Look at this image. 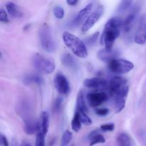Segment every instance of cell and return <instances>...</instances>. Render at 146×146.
I'll list each match as a JSON object with an SVG mask.
<instances>
[{
  "instance_id": "d4e9b609",
  "label": "cell",
  "mask_w": 146,
  "mask_h": 146,
  "mask_svg": "<svg viewBox=\"0 0 146 146\" xmlns=\"http://www.w3.org/2000/svg\"><path fill=\"white\" fill-rule=\"evenodd\" d=\"M72 137L73 134L71 131H66L64 133V134H63L62 138H61V145H60V146H68V144L71 141V140H72Z\"/></svg>"
},
{
  "instance_id": "e0dca14e",
  "label": "cell",
  "mask_w": 146,
  "mask_h": 146,
  "mask_svg": "<svg viewBox=\"0 0 146 146\" xmlns=\"http://www.w3.org/2000/svg\"><path fill=\"white\" fill-rule=\"evenodd\" d=\"M6 9L9 14L14 18H21L24 16L22 11L13 2H8L6 4Z\"/></svg>"
},
{
  "instance_id": "cb8c5ba5",
  "label": "cell",
  "mask_w": 146,
  "mask_h": 146,
  "mask_svg": "<svg viewBox=\"0 0 146 146\" xmlns=\"http://www.w3.org/2000/svg\"><path fill=\"white\" fill-rule=\"evenodd\" d=\"M114 106L115 112L120 113L124 109L125 106V99L123 98H114Z\"/></svg>"
},
{
  "instance_id": "8fae6325",
  "label": "cell",
  "mask_w": 146,
  "mask_h": 146,
  "mask_svg": "<svg viewBox=\"0 0 146 146\" xmlns=\"http://www.w3.org/2000/svg\"><path fill=\"white\" fill-rule=\"evenodd\" d=\"M94 3H90L88 5L86 6L84 9L81 10L77 14L75 20H74V24L76 25H79L80 24L84 22L86 20V19L89 17L90 14H91V11L94 10Z\"/></svg>"
},
{
  "instance_id": "4316f807",
  "label": "cell",
  "mask_w": 146,
  "mask_h": 146,
  "mask_svg": "<svg viewBox=\"0 0 146 146\" xmlns=\"http://www.w3.org/2000/svg\"><path fill=\"white\" fill-rule=\"evenodd\" d=\"M76 111L78 112V115H79V118L80 120H81V123L84 124L86 125H90L92 124V121H91V118L88 117V115L86 113L81 111H78V110Z\"/></svg>"
},
{
  "instance_id": "ba28073f",
  "label": "cell",
  "mask_w": 146,
  "mask_h": 146,
  "mask_svg": "<svg viewBox=\"0 0 146 146\" xmlns=\"http://www.w3.org/2000/svg\"><path fill=\"white\" fill-rule=\"evenodd\" d=\"M134 41L139 45H144L146 43V14H143L140 19L134 35Z\"/></svg>"
},
{
  "instance_id": "277c9868",
  "label": "cell",
  "mask_w": 146,
  "mask_h": 146,
  "mask_svg": "<svg viewBox=\"0 0 146 146\" xmlns=\"http://www.w3.org/2000/svg\"><path fill=\"white\" fill-rule=\"evenodd\" d=\"M40 44L43 49L48 53H53L56 49V44L52 36L50 27L47 24H43L38 30Z\"/></svg>"
},
{
  "instance_id": "e575fe53",
  "label": "cell",
  "mask_w": 146,
  "mask_h": 146,
  "mask_svg": "<svg viewBox=\"0 0 146 146\" xmlns=\"http://www.w3.org/2000/svg\"><path fill=\"white\" fill-rule=\"evenodd\" d=\"M1 144L3 146H9V141L7 140V137L4 135L1 134Z\"/></svg>"
},
{
  "instance_id": "f546056e",
  "label": "cell",
  "mask_w": 146,
  "mask_h": 146,
  "mask_svg": "<svg viewBox=\"0 0 146 146\" xmlns=\"http://www.w3.org/2000/svg\"><path fill=\"white\" fill-rule=\"evenodd\" d=\"M99 36V32H96L93 34L91 36L88 37L86 39V43L88 44V45H93L94 44H95L96 40L98 39V37Z\"/></svg>"
},
{
  "instance_id": "30bf717a",
  "label": "cell",
  "mask_w": 146,
  "mask_h": 146,
  "mask_svg": "<svg viewBox=\"0 0 146 146\" xmlns=\"http://www.w3.org/2000/svg\"><path fill=\"white\" fill-rule=\"evenodd\" d=\"M54 85L59 94L66 95L70 91L69 82L62 74H57L54 78Z\"/></svg>"
},
{
  "instance_id": "ffe728a7",
  "label": "cell",
  "mask_w": 146,
  "mask_h": 146,
  "mask_svg": "<svg viewBox=\"0 0 146 146\" xmlns=\"http://www.w3.org/2000/svg\"><path fill=\"white\" fill-rule=\"evenodd\" d=\"M77 110L78 111H83V112L86 113L88 112V108L86 106V104L85 98H84V93L83 91H79L78 92V96H77Z\"/></svg>"
},
{
  "instance_id": "5bb4252c",
  "label": "cell",
  "mask_w": 146,
  "mask_h": 146,
  "mask_svg": "<svg viewBox=\"0 0 146 146\" xmlns=\"http://www.w3.org/2000/svg\"><path fill=\"white\" fill-rule=\"evenodd\" d=\"M84 85L86 87L94 89H101L106 86L107 82L105 79L99 78H87L84 81Z\"/></svg>"
},
{
  "instance_id": "484cf974",
  "label": "cell",
  "mask_w": 146,
  "mask_h": 146,
  "mask_svg": "<svg viewBox=\"0 0 146 146\" xmlns=\"http://www.w3.org/2000/svg\"><path fill=\"white\" fill-rule=\"evenodd\" d=\"M132 3L133 1L131 0H124V1H121L117 8V11L119 13H124L130 8Z\"/></svg>"
},
{
  "instance_id": "44dd1931",
  "label": "cell",
  "mask_w": 146,
  "mask_h": 146,
  "mask_svg": "<svg viewBox=\"0 0 146 146\" xmlns=\"http://www.w3.org/2000/svg\"><path fill=\"white\" fill-rule=\"evenodd\" d=\"M117 143L119 146L131 145V138L126 133H120L117 137Z\"/></svg>"
},
{
  "instance_id": "1f68e13d",
  "label": "cell",
  "mask_w": 146,
  "mask_h": 146,
  "mask_svg": "<svg viewBox=\"0 0 146 146\" xmlns=\"http://www.w3.org/2000/svg\"><path fill=\"white\" fill-rule=\"evenodd\" d=\"M115 128V125L113 123H106L101 125L100 129L104 132H108V131H113Z\"/></svg>"
},
{
  "instance_id": "d6a6232c",
  "label": "cell",
  "mask_w": 146,
  "mask_h": 146,
  "mask_svg": "<svg viewBox=\"0 0 146 146\" xmlns=\"http://www.w3.org/2000/svg\"><path fill=\"white\" fill-rule=\"evenodd\" d=\"M0 21L3 23L9 22V19L7 14L3 9H1V10H0Z\"/></svg>"
},
{
  "instance_id": "8992f818",
  "label": "cell",
  "mask_w": 146,
  "mask_h": 146,
  "mask_svg": "<svg viewBox=\"0 0 146 146\" xmlns=\"http://www.w3.org/2000/svg\"><path fill=\"white\" fill-rule=\"evenodd\" d=\"M108 68L114 74H123L132 71L134 68V64L128 60L115 58L108 63Z\"/></svg>"
},
{
  "instance_id": "5b68a950",
  "label": "cell",
  "mask_w": 146,
  "mask_h": 146,
  "mask_svg": "<svg viewBox=\"0 0 146 146\" xmlns=\"http://www.w3.org/2000/svg\"><path fill=\"white\" fill-rule=\"evenodd\" d=\"M32 64L38 72L44 74H51L56 68L55 63L52 59L39 54H34L32 58Z\"/></svg>"
},
{
  "instance_id": "3957f363",
  "label": "cell",
  "mask_w": 146,
  "mask_h": 146,
  "mask_svg": "<svg viewBox=\"0 0 146 146\" xmlns=\"http://www.w3.org/2000/svg\"><path fill=\"white\" fill-rule=\"evenodd\" d=\"M110 93L114 98H123L127 96L129 91L128 81L121 76H115L110 81Z\"/></svg>"
},
{
  "instance_id": "f1b7e54d",
  "label": "cell",
  "mask_w": 146,
  "mask_h": 146,
  "mask_svg": "<svg viewBox=\"0 0 146 146\" xmlns=\"http://www.w3.org/2000/svg\"><path fill=\"white\" fill-rule=\"evenodd\" d=\"M35 146H45V135L38 133L36 138Z\"/></svg>"
},
{
  "instance_id": "9a60e30c",
  "label": "cell",
  "mask_w": 146,
  "mask_h": 146,
  "mask_svg": "<svg viewBox=\"0 0 146 146\" xmlns=\"http://www.w3.org/2000/svg\"><path fill=\"white\" fill-rule=\"evenodd\" d=\"M24 131L28 135H32L36 131H38V123L32 117L26 118L24 119Z\"/></svg>"
},
{
  "instance_id": "d590c367",
  "label": "cell",
  "mask_w": 146,
  "mask_h": 146,
  "mask_svg": "<svg viewBox=\"0 0 146 146\" xmlns=\"http://www.w3.org/2000/svg\"><path fill=\"white\" fill-rule=\"evenodd\" d=\"M78 1L77 0H67L66 3L70 6H76L78 4Z\"/></svg>"
},
{
  "instance_id": "52a82bcc",
  "label": "cell",
  "mask_w": 146,
  "mask_h": 146,
  "mask_svg": "<svg viewBox=\"0 0 146 146\" xmlns=\"http://www.w3.org/2000/svg\"><path fill=\"white\" fill-rule=\"evenodd\" d=\"M104 7L102 5H99L95 10H94L92 13L89 15V17L86 19V20L83 24L82 28H81L83 32L86 33L89 31L95 25L96 23L99 20V19L104 14Z\"/></svg>"
},
{
  "instance_id": "7a4b0ae2",
  "label": "cell",
  "mask_w": 146,
  "mask_h": 146,
  "mask_svg": "<svg viewBox=\"0 0 146 146\" xmlns=\"http://www.w3.org/2000/svg\"><path fill=\"white\" fill-rule=\"evenodd\" d=\"M62 38L65 45L74 55L81 58H85L88 56V53L86 44L78 36L65 31L63 34Z\"/></svg>"
},
{
  "instance_id": "7c38bea8",
  "label": "cell",
  "mask_w": 146,
  "mask_h": 146,
  "mask_svg": "<svg viewBox=\"0 0 146 146\" xmlns=\"http://www.w3.org/2000/svg\"><path fill=\"white\" fill-rule=\"evenodd\" d=\"M38 133L46 135L49 128V115L46 111H42L38 122Z\"/></svg>"
},
{
  "instance_id": "7402d4cb",
  "label": "cell",
  "mask_w": 146,
  "mask_h": 146,
  "mask_svg": "<svg viewBox=\"0 0 146 146\" xmlns=\"http://www.w3.org/2000/svg\"><path fill=\"white\" fill-rule=\"evenodd\" d=\"M24 81L27 83V84L34 83V84H38V85H41L44 83L43 78L40 76L36 75V74H31V75L27 76L25 78H24Z\"/></svg>"
},
{
  "instance_id": "d6986e66",
  "label": "cell",
  "mask_w": 146,
  "mask_h": 146,
  "mask_svg": "<svg viewBox=\"0 0 146 146\" xmlns=\"http://www.w3.org/2000/svg\"><path fill=\"white\" fill-rule=\"evenodd\" d=\"M61 61L65 66L68 68H71V69H76L78 66L77 61L69 54H64L61 57Z\"/></svg>"
},
{
  "instance_id": "83f0119b",
  "label": "cell",
  "mask_w": 146,
  "mask_h": 146,
  "mask_svg": "<svg viewBox=\"0 0 146 146\" xmlns=\"http://www.w3.org/2000/svg\"><path fill=\"white\" fill-rule=\"evenodd\" d=\"M54 14L56 18L58 19H61L64 17V10L60 6H56L54 9Z\"/></svg>"
},
{
  "instance_id": "603a6c76",
  "label": "cell",
  "mask_w": 146,
  "mask_h": 146,
  "mask_svg": "<svg viewBox=\"0 0 146 146\" xmlns=\"http://www.w3.org/2000/svg\"><path fill=\"white\" fill-rule=\"evenodd\" d=\"M71 128L75 132H78L81 128V122L77 111H76L72 121H71Z\"/></svg>"
},
{
  "instance_id": "4dcf8cb0",
  "label": "cell",
  "mask_w": 146,
  "mask_h": 146,
  "mask_svg": "<svg viewBox=\"0 0 146 146\" xmlns=\"http://www.w3.org/2000/svg\"><path fill=\"white\" fill-rule=\"evenodd\" d=\"M62 102L63 99L61 97H58V98L55 100V102H54V110L56 112H58V111L61 110Z\"/></svg>"
},
{
  "instance_id": "836d02e7",
  "label": "cell",
  "mask_w": 146,
  "mask_h": 146,
  "mask_svg": "<svg viewBox=\"0 0 146 146\" xmlns=\"http://www.w3.org/2000/svg\"><path fill=\"white\" fill-rule=\"evenodd\" d=\"M96 115H100V116H105V115H108V112H109V110L108 108H97L95 111Z\"/></svg>"
},
{
  "instance_id": "4fadbf2b",
  "label": "cell",
  "mask_w": 146,
  "mask_h": 146,
  "mask_svg": "<svg viewBox=\"0 0 146 146\" xmlns=\"http://www.w3.org/2000/svg\"><path fill=\"white\" fill-rule=\"evenodd\" d=\"M119 55V52L117 50H108L106 48L101 49L98 53V58L101 61L109 63L112 60L115 59Z\"/></svg>"
},
{
  "instance_id": "8d00e7d4",
  "label": "cell",
  "mask_w": 146,
  "mask_h": 146,
  "mask_svg": "<svg viewBox=\"0 0 146 146\" xmlns=\"http://www.w3.org/2000/svg\"><path fill=\"white\" fill-rule=\"evenodd\" d=\"M19 146H31V143L28 142H23Z\"/></svg>"
},
{
  "instance_id": "9c48e42d",
  "label": "cell",
  "mask_w": 146,
  "mask_h": 146,
  "mask_svg": "<svg viewBox=\"0 0 146 146\" xmlns=\"http://www.w3.org/2000/svg\"><path fill=\"white\" fill-rule=\"evenodd\" d=\"M86 98L88 104L93 108H96L106 102L108 100V96L106 93L103 91H95L88 93Z\"/></svg>"
},
{
  "instance_id": "74e56055",
  "label": "cell",
  "mask_w": 146,
  "mask_h": 146,
  "mask_svg": "<svg viewBox=\"0 0 146 146\" xmlns=\"http://www.w3.org/2000/svg\"><path fill=\"white\" fill-rule=\"evenodd\" d=\"M71 146H74V144H73V145H71Z\"/></svg>"
},
{
  "instance_id": "ac0fdd59",
  "label": "cell",
  "mask_w": 146,
  "mask_h": 146,
  "mask_svg": "<svg viewBox=\"0 0 146 146\" xmlns=\"http://www.w3.org/2000/svg\"><path fill=\"white\" fill-rule=\"evenodd\" d=\"M88 138L90 140L89 146H94L96 144L105 143L106 139L101 134L98 133V131H94L89 134Z\"/></svg>"
},
{
  "instance_id": "2e32d148",
  "label": "cell",
  "mask_w": 146,
  "mask_h": 146,
  "mask_svg": "<svg viewBox=\"0 0 146 146\" xmlns=\"http://www.w3.org/2000/svg\"><path fill=\"white\" fill-rule=\"evenodd\" d=\"M138 9H134L125 18V19L123 21V29L125 33H128L131 29L132 24L135 20L136 14L138 13Z\"/></svg>"
},
{
  "instance_id": "6da1fadb",
  "label": "cell",
  "mask_w": 146,
  "mask_h": 146,
  "mask_svg": "<svg viewBox=\"0 0 146 146\" xmlns=\"http://www.w3.org/2000/svg\"><path fill=\"white\" fill-rule=\"evenodd\" d=\"M123 21L117 17H112L107 21L100 40L101 45H105L106 49H113L114 42L120 35V29L123 27Z\"/></svg>"
}]
</instances>
